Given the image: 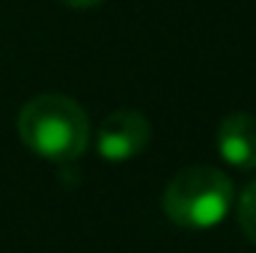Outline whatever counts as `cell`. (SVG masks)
<instances>
[{
    "mask_svg": "<svg viewBox=\"0 0 256 253\" xmlns=\"http://www.w3.org/2000/svg\"><path fill=\"white\" fill-rule=\"evenodd\" d=\"M18 137L21 143L45 161L68 164L86 152L90 143V120L78 102L68 96L45 92L30 98L18 114Z\"/></svg>",
    "mask_w": 256,
    "mask_h": 253,
    "instance_id": "6da1fadb",
    "label": "cell"
},
{
    "mask_svg": "<svg viewBox=\"0 0 256 253\" xmlns=\"http://www.w3.org/2000/svg\"><path fill=\"white\" fill-rule=\"evenodd\" d=\"M164 214L182 230H212L232 206V182L214 167H185L164 188Z\"/></svg>",
    "mask_w": 256,
    "mask_h": 253,
    "instance_id": "7a4b0ae2",
    "label": "cell"
},
{
    "mask_svg": "<svg viewBox=\"0 0 256 253\" xmlns=\"http://www.w3.org/2000/svg\"><path fill=\"white\" fill-rule=\"evenodd\" d=\"M152 140V126L149 120L140 114V110H131V108H122V110H114L102 128H98V137H96V149L104 161L110 164H122V161H131L137 158Z\"/></svg>",
    "mask_w": 256,
    "mask_h": 253,
    "instance_id": "3957f363",
    "label": "cell"
},
{
    "mask_svg": "<svg viewBox=\"0 0 256 253\" xmlns=\"http://www.w3.org/2000/svg\"><path fill=\"white\" fill-rule=\"evenodd\" d=\"M218 155L236 170H256V116L230 114L218 126Z\"/></svg>",
    "mask_w": 256,
    "mask_h": 253,
    "instance_id": "277c9868",
    "label": "cell"
},
{
    "mask_svg": "<svg viewBox=\"0 0 256 253\" xmlns=\"http://www.w3.org/2000/svg\"><path fill=\"white\" fill-rule=\"evenodd\" d=\"M236 218H238V226L248 236V242L256 244V179L242 190V196L236 202Z\"/></svg>",
    "mask_w": 256,
    "mask_h": 253,
    "instance_id": "5b68a950",
    "label": "cell"
},
{
    "mask_svg": "<svg viewBox=\"0 0 256 253\" xmlns=\"http://www.w3.org/2000/svg\"><path fill=\"white\" fill-rule=\"evenodd\" d=\"M60 3L68 6V9H74V12H84V9H92V6H98L104 0H60Z\"/></svg>",
    "mask_w": 256,
    "mask_h": 253,
    "instance_id": "8992f818",
    "label": "cell"
}]
</instances>
